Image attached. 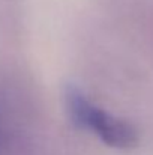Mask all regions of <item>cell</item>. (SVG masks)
Segmentation results:
<instances>
[{"label":"cell","instance_id":"cell-1","mask_svg":"<svg viewBox=\"0 0 153 155\" xmlns=\"http://www.w3.org/2000/svg\"><path fill=\"white\" fill-rule=\"evenodd\" d=\"M65 107L72 124L96 136L104 145L114 149H132L138 143L135 128L93 103L80 87L69 84L65 89Z\"/></svg>","mask_w":153,"mask_h":155},{"label":"cell","instance_id":"cell-2","mask_svg":"<svg viewBox=\"0 0 153 155\" xmlns=\"http://www.w3.org/2000/svg\"><path fill=\"white\" fill-rule=\"evenodd\" d=\"M12 143V130L5 117L3 110H0V155L9 154V148Z\"/></svg>","mask_w":153,"mask_h":155}]
</instances>
